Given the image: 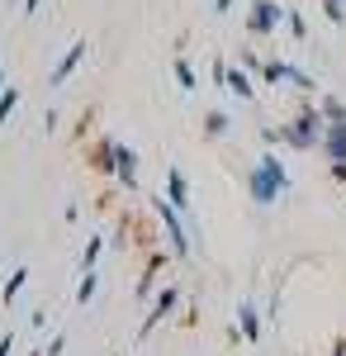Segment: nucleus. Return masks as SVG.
Listing matches in <instances>:
<instances>
[{
  "label": "nucleus",
  "mask_w": 346,
  "mask_h": 356,
  "mask_svg": "<svg viewBox=\"0 0 346 356\" xmlns=\"http://www.w3.org/2000/svg\"><path fill=\"white\" fill-rule=\"evenodd\" d=\"M247 186H252L256 204H270V200H280V195L290 191V176H285V166L275 162V157H261V166L247 176Z\"/></svg>",
  "instance_id": "f257e3e1"
},
{
  "label": "nucleus",
  "mask_w": 346,
  "mask_h": 356,
  "mask_svg": "<svg viewBox=\"0 0 346 356\" xmlns=\"http://www.w3.org/2000/svg\"><path fill=\"white\" fill-rule=\"evenodd\" d=\"M285 143H294V147H313V143H322V110L294 114V124L285 129Z\"/></svg>",
  "instance_id": "f03ea898"
},
{
  "label": "nucleus",
  "mask_w": 346,
  "mask_h": 356,
  "mask_svg": "<svg viewBox=\"0 0 346 356\" xmlns=\"http://www.w3.org/2000/svg\"><path fill=\"white\" fill-rule=\"evenodd\" d=\"M280 19H285V10H280L275 0H256V5H252V19H247V24H252V33H270V29L280 24Z\"/></svg>",
  "instance_id": "7ed1b4c3"
},
{
  "label": "nucleus",
  "mask_w": 346,
  "mask_h": 356,
  "mask_svg": "<svg viewBox=\"0 0 346 356\" xmlns=\"http://www.w3.org/2000/svg\"><path fill=\"white\" fill-rule=\"evenodd\" d=\"M161 214V223H166V233H171V247H176V257H186L190 252V243H186V228H181V219H176V204L166 200V204H152Z\"/></svg>",
  "instance_id": "20e7f679"
},
{
  "label": "nucleus",
  "mask_w": 346,
  "mask_h": 356,
  "mask_svg": "<svg viewBox=\"0 0 346 356\" xmlns=\"http://www.w3.org/2000/svg\"><path fill=\"white\" fill-rule=\"evenodd\" d=\"M322 143H327L332 162H346V119H342V124H327V134H322Z\"/></svg>",
  "instance_id": "39448f33"
},
{
  "label": "nucleus",
  "mask_w": 346,
  "mask_h": 356,
  "mask_svg": "<svg viewBox=\"0 0 346 356\" xmlns=\"http://www.w3.org/2000/svg\"><path fill=\"white\" fill-rule=\"evenodd\" d=\"M176 300H181V290H176V285H166V290L157 295V304H152V314H147V328H152V323H161V318L176 309Z\"/></svg>",
  "instance_id": "423d86ee"
},
{
  "label": "nucleus",
  "mask_w": 346,
  "mask_h": 356,
  "mask_svg": "<svg viewBox=\"0 0 346 356\" xmlns=\"http://www.w3.org/2000/svg\"><path fill=\"white\" fill-rule=\"evenodd\" d=\"M114 166H119V181H124V186H133V181H138L133 152H129V147H124V143H119V147H114Z\"/></svg>",
  "instance_id": "0eeeda50"
},
{
  "label": "nucleus",
  "mask_w": 346,
  "mask_h": 356,
  "mask_svg": "<svg viewBox=\"0 0 346 356\" xmlns=\"http://www.w3.org/2000/svg\"><path fill=\"white\" fill-rule=\"evenodd\" d=\"M166 200H171L176 209H190V195H186V176H181V171H171V176H166Z\"/></svg>",
  "instance_id": "6e6552de"
},
{
  "label": "nucleus",
  "mask_w": 346,
  "mask_h": 356,
  "mask_svg": "<svg viewBox=\"0 0 346 356\" xmlns=\"http://www.w3.org/2000/svg\"><path fill=\"white\" fill-rule=\"evenodd\" d=\"M223 86H233V95H242V100H252V95H256V86L247 81V72H238V67H228V72H223Z\"/></svg>",
  "instance_id": "1a4fd4ad"
},
{
  "label": "nucleus",
  "mask_w": 346,
  "mask_h": 356,
  "mask_svg": "<svg viewBox=\"0 0 346 356\" xmlns=\"http://www.w3.org/2000/svg\"><path fill=\"white\" fill-rule=\"evenodd\" d=\"M238 314H242V337H247V342H256V337H261V314H256L252 304H242Z\"/></svg>",
  "instance_id": "9d476101"
},
{
  "label": "nucleus",
  "mask_w": 346,
  "mask_h": 356,
  "mask_svg": "<svg viewBox=\"0 0 346 356\" xmlns=\"http://www.w3.org/2000/svg\"><path fill=\"white\" fill-rule=\"evenodd\" d=\"M228 129H233V119H228V114H218V110L204 119V134H209V138H223Z\"/></svg>",
  "instance_id": "9b49d317"
},
{
  "label": "nucleus",
  "mask_w": 346,
  "mask_h": 356,
  "mask_svg": "<svg viewBox=\"0 0 346 356\" xmlns=\"http://www.w3.org/2000/svg\"><path fill=\"white\" fill-rule=\"evenodd\" d=\"M176 81L186 86V90H195V86H199V81H195V67H190L186 57H176Z\"/></svg>",
  "instance_id": "f8f14e48"
},
{
  "label": "nucleus",
  "mask_w": 346,
  "mask_h": 356,
  "mask_svg": "<svg viewBox=\"0 0 346 356\" xmlns=\"http://www.w3.org/2000/svg\"><path fill=\"white\" fill-rule=\"evenodd\" d=\"M322 119L342 124V119H346V105H342V100H322Z\"/></svg>",
  "instance_id": "ddd939ff"
},
{
  "label": "nucleus",
  "mask_w": 346,
  "mask_h": 356,
  "mask_svg": "<svg viewBox=\"0 0 346 356\" xmlns=\"http://www.w3.org/2000/svg\"><path fill=\"white\" fill-rule=\"evenodd\" d=\"M322 10H327L332 24H346V5H342V0H322Z\"/></svg>",
  "instance_id": "4468645a"
},
{
  "label": "nucleus",
  "mask_w": 346,
  "mask_h": 356,
  "mask_svg": "<svg viewBox=\"0 0 346 356\" xmlns=\"http://www.w3.org/2000/svg\"><path fill=\"white\" fill-rule=\"evenodd\" d=\"M76 62H81V43H76V48H72V53H67V57H62V67H57V81H62V76H67V72H72Z\"/></svg>",
  "instance_id": "2eb2a0df"
},
{
  "label": "nucleus",
  "mask_w": 346,
  "mask_h": 356,
  "mask_svg": "<svg viewBox=\"0 0 346 356\" xmlns=\"http://www.w3.org/2000/svg\"><path fill=\"white\" fill-rule=\"evenodd\" d=\"M285 19H290V29H294V38H304V33H308V24H304V15H294V10H290V15H285Z\"/></svg>",
  "instance_id": "dca6fc26"
},
{
  "label": "nucleus",
  "mask_w": 346,
  "mask_h": 356,
  "mask_svg": "<svg viewBox=\"0 0 346 356\" xmlns=\"http://www.w3.org/2000/svg\"><path fill=\"white\" fill-rule=\"evenodd\" d=\"M290 81L304 86V90H313V76H304V72H294V67H290Z\"/></svg>",
  "instance_id": "f3484780"
},
{
  "label": "nucleus",
  "mask_w": 346,
  "mask_h": 356,
  "mask_svg": "<svg viewBox=\"0 0 346 356\" xmlns=\"http://www.w3.org/2000/svg\"><path fill=\"white\" fill-rule=\"evenodd\" d=\"M332 176H337V181H346V162H332Z\"/></svg>",
  "instance_id": "a211bd4d"
},
{
  "label": "nucleus",
  "mask_w": 346,
  "mask_h": 356,
  "mask_svg": "<svg viewBox=\"0 0 346 356\" xmlns=\"http://www.w3.org/2000/svg\"><path fill=\"white\" fill-rule=\"evenodd\" d=\"M213 10H218V15H228V10H233V0H213Z\"/></svg>",
  "instance_id": "6ab92c4d"
}]
</instances>
